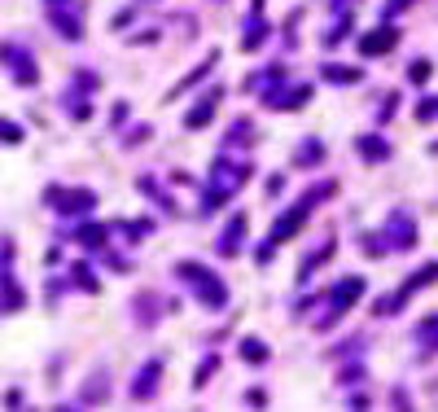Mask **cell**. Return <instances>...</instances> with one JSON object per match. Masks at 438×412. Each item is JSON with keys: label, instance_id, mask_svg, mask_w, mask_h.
Returning <instances> with one entry per match:
<instances>
[{"label": "cell", "instance_id": "22", "mask_svg": "<svg viewBox=\"0 0 438 412\" xmlns=\"http://www.w3.org/2000/svg\"><path fill=\"white\" fill-rule=\"evenodd\" d=\"M0 141H22V127H13V123H0Z\"/></svg>", "mask_w": 438, "mask_h": 412}, {"label": "cell", "instance_id": "9", "mask_svg": "<svg viewBox=\"0 0 438 412\" xmlns=\"http://www.w3.org/2000/svg\"><path fill=\"white\" fill-rule=\"evenodd\" d=\"M84 403H106V369H97L88 381H84Z\"/></svg>", "mask_w": 438, "mask_h": 412}, {"label": "cell", "instance_id": "24", "mask_svg": "<svg viewBox=\"0 0 438 412\" xmlns=\"http://www.w3.org/2000/svg\"><path fill=\"white\" fill-rule=\"evenodd\" d=\"M403 5H407V0H390V13H395V9H403Z\"/></svg>", "mask_w": 438, "mask_h": 412}, {"label": "cell", "instance_id": "17", "mask_svg": "<svg viewBox=\"0 0 438 412\" xmlns=\"http://www.w3.org/2000/svg\"><path fill=\"white\" fill-rule=\"evenodd\" d=\"M75 286H84L88 294H97V276H92L88 264H75Z\"/></svg>", "mask_w": 438, "mask_h": 412}, {"label": "cell", "instance_id": "23", "mask_svg": "<svg viewBox=\"0 0 438 412\" xmlns=\"http://www.w3.org/2000/svg\"><path fill=\"white\" fill-rule=\"evenodd\" d=\"M429 114H438V101H425L421 106V119H429Z\"/></svg>", "mask_w": 438, "mask_h": 412}, {"label": "cell", "instance_id": "14", "mask_svg": "<svg viewBox=\"0 0 438 412\" xmlns=\"http://www.w3.org/2000/svg\"><path fill=\"white\" fill-rule=\"evenodd\" d=\"M359 149H364V158H368V163H381L385 153H390L381 136H364V141H359Z\"/></svg>", "mask_w": 438, "mask_h": 412}, {"label": "cell", "instance_id": "20", "mask_svg": "<svg viewBox=\"0 0 438 412\" xmlns=\"http://www.w3.org/2000/svg\"><path fill=\"white\" fill-rule=\"evenodd\" d=\"M215 369H219V359H215V355H206V359H202V369H197V386H202L206 377H211Z\"/></svg>", "mask_w": 438, "mask_h": 412}, {"label": "cell", "instance_id": "2", "mask_svg": "<svg viewBox=\"0 0 438 412\" xmlns=\"http://www.w3.org/2000/svg\"><path fill=\"white\" fill-rule=\"evenodd\" d=\"M185 281H193V290H197V303H206V307H224L228 303V286L215 276V272H206L202 264H180L175 268Z\"/></svg>", "mask_w": 438, "mask_h": 412}, {"label": "cell", "instance_id": "7", "mask_svg": "<svg viewBox=\"0 0 438 412\" xmlns=\"http://www.w3.org/2000/svg\"><path fill=\"white\" fill-rule=\"evenodd\" d=\"M241 242H246V215H233L224 224V233H219V254L224 259H233V254L241 250Z\"/></svg>", "mask_w": 438, "mask_h": 412}, {"label": "cell", "instance_id": "10", "mask_svg": "<svg viewBox=\"0 0 438 412\" xmlns=\"http://www.w3.org/2000/svg\"><path fill=\"white\" fill-rule=\"evenodd\" d=\"M390 242L403 250V246H412V242H417V233H412V219L407 215H399V219H390Z\"/></svg>", "mask_w": 438, "mask_h": 412}, {"label": "cell", "instance_id": "8", "mask_svg": "<svg viewBox=\"0 0 438 412\" xmlns=\"http://www.w3.org/2000/svg\"><path fill=\"white\" fill-rule=\"evenodd\" d=\"M215 106H219V92H211V97H206V101H197V106L189 110V127H206V123H211V114H215Z\"/></svg>", "mask_w": 438, "mask_h": 412}, {"label": "cell", "instance_id": "25", "mask_svg": "<svg viewBox=\"0 0 438 412\" xmlns=\"http://www.w3.org/2000/svg\"><path fill=\"white\" fill-rule=\"evenodd\" d=\"M53 412H80V408H53Z\"/></svg>", "mask_w": 438, "mask_h": 412}, {"label": "cell", "instance_id": "18", "mask_svg": "<svg viewBox=\"0 0 438 412\" xmlns=\"http://www.w3.org/2000/svg\"><path fill=\"white\" fill-rule=\"evenodd\" d=\"M324 80H342V84H355V80H359V70H351V66H324Z\"/></svg>", "mask_w": 438, "mask_h": 412}, {"label": "cell", "instance_id": "5", "mask_svg": "<svg viewBox=\"0 0 438 412\" xmlns=\"http://www.w3.org/2000/svg\"><path fill=\"white\" fill-rule=\"evenodd\" d=\"M158 381H163V359H149V364L136 373V381H132V399L145 403L153 391H158Z\"/></svg>", "mask_w": 438, "mask_h": 412}, {"label": "cell", "instance_id": "19", "mask_svg": "<svg viewBox=\"0 0 438 412\" xmlns=\"http://www.w3.org/2000/svg\"><path fill=\"white\" fill-rule=\"evenodd\" d=\"M316 163H320V141H307L298 153V167H316Z\"/></svg>", "mask_w": 438, "mask_h": 412}, {"label": "cell", "instance_id": "21", "mask_svg": "<svg viewBox=\"0 0 438 412\" xmlns=\"http://www.w3.org/2000/svg\"><path fill=\"white\" fill-rule=\"evenodd\" d=\"M0 307H22V294H18V286H5V298H0Z\"/></svg>", "mask_w": 438, "mask_h": 412}, {"label": "cell", "instance_id": "3", "mask_svg": "<svg viewBox=\"0 0 438 412\" xmlns=\"http://www.w3.org/2000/svg\"><path fill=\"white\" fill-rule=\"evenodd\" d=\"M246 175H250L246 163H228V158H219L215 171H211V193H206V202H228V197H233V193L246 185Z\"/></svg>", "mask_w": 438, "mask_h": 412}, {"label": "cell", "instance_id": "13", "mask_svg": "<svg viewBox=\"0 0 438 412\" xmlns=\"http://www.w3.org/2000/svg\"><path fill=\"white\" fill-rule=\"evenodd\" d=\"M329 254H333V242H324V246H316L312 254H307V264H302V272H298V276L307 281V276H312V272L320 268V259H329Z\"/></svg>", "mask_w": 438, "mask_h": 412}, {"label": "cell", "instance_id": "11", "mask_svg": "<svg viewBox=\"0 0 438 412\" xmlns=\"http://www.w3.org/2000/svg\"><path fill=\"white\" fill-rule=\"evenodd\" d=\"M399 36L395 31H373V36H364V40H359V48H364V53H385V48H390Z\"/></svg>", "mask_w": 438, "mask_h": 412}, {"label": "cell", "instance_id": "6", "mask_svg": "<svg viewBox=\"0 0 438 412\" xmlns=\"http://www.w3.org/2000/svg\"><path fill=\"white\" fill-rule=\"evenodd\" d=\"M48 197V206H58V211H66V215H75V211H92V193H66V189H48L44 193Z\"/></svg>", "mask_w": 438, "mask_h": 412}, {"label": "cell", "instance_id": "4", "mask_svg": "<svg viewBox=\"0 0 438 412\" xmlns=\"http://www.w3.org/2000/svg\"><path fill=\"white\" fill-rule=\"evenodd\" d=\"M359 294H364V276H346L342 286L333 290V303H329V312L320 316V329H324V325H333V320H338V316L346 312V307H351V303H355Z\"/></svg>", "mask_w": 438, "mask_h": 412}, {"label": "cell", "instance_id": "12", "mask_svg": "<svg viewBox=\"0 0 438 412\" xmlns=\"http://www.w3.org/2000/svg\"><path fill=\"white\" fill-rule=\"evenodd\" d=\"M75 242H80V246H101V242H106V224H84V228H75Z\"/></svg>", "mask_w": 438, "mask_h": 412}, {"label": "cell", "instance_id": "1", "mask_svg": "<svg viewBox=\"0 0 438 412\" xmlns=\"http://www.w3.org/2000/svg\"><path fill=\"white\" fill-rule=\"evenodd\" d=\"M329 197H333V185H329V180H324V185H312V193H302V197H298V202L290 206V211H285V215L276 219V228H272V242H268V246H276V242L294 237L298 228H302V219L312 215V211H316L320 202H329Z\"/></svg>", "mask_w": 438, "mask_h": 412}, {"label": "cell", "instance_id": "15", "mask_svg": "<svg viewBox=\"0 0 438 412\" xmlns=\"http://www.w3.org/2000/svg\"><path fill=\"white\" fill-rule=\"evenodd\" d=\"M241 359H250V364H263V359H268V347H263L259 338H246V342H241Z\"/></svg>", "mask_w": 438, "mask_h": 412}, {"label": "cell", "instance_id": "16", "mask_svg": "<svg viewBox=\"0 0 438 412\" xmlns=\"http://www.w3.org/2000/svg\"><path fill=\"white\" fill-rule=\"evenodd\" d=\"M421 347H429V351H438V316H429V320H421Z\"/></svg>", "mask_w": 438, "mask_h": 412}]
</instances>
